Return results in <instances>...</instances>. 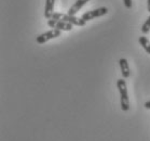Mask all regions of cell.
<instances>
[{
  "label": "cell",
  "instance_id": "cell-13",
  "mask_svg": "<svg viewBox=\"0 0 150 141\" xmlns=\"http://www.w3.org/2000/svg\"><path fill=\"white\" fill-rule=\"evenodd\" d=\"M147 10L150 13V0H147Z\"/></svg>",
  "mask_w": 150,
  "mask_h": 141
},
{
  "label": "cell",
  "instance_id": "cell-6",
  "mask_svg": "<svg viewBox=\"0 0 150 141\" xmlns=\"http://www.w3.org/2000/svg\"><path fill=\"white\" fill-rule=\"evenodd\" d=\"M89 1H90V0H77L75 4L69 8L68 13H67V14H68V15H76L79 11L81 10V8L83 7L86 2H89Z\"/></svg>",
  "mask_w": 150,
  "mask_h": 141
},
{
  "label": "cell",
  "instance_id": "cell-2",
  "mask_svg": "<svg viewBox=\"0 0 150 141\" xmlns=\"http://www.w3.org/2000/svg\"><path fill=\"white\" fill-rule=\"evenodd\" d=\"M61 34H62L61 31H58V29H56V28H53V29L47 31V33H43V34L39 35V36L36 38V42H37L38 44L42 45V44H45V42H49V40H51V39L59 37Z\"/></svg>",
  "mask_w": 150,
  "mask_h": 141
},
{
  "label": "cell",
  "instance_id": "cell-10",
  "mask_svg": "<svg viewBox=\"0 0 150 141\" xmlns=\"http://www.w3.org/2000/svg\"><path fill=\"white\" fill-rule=\"evenodd\" d=\"M140 31H142L143 34H148V33L150 31V15L147 17L146 22L143 24V26H142V28H140Z\"/></svg>",
  "mask_w": 150,
  "mask_h": 141
},
{
  "label": "cell",
  "instance_id": "cell-12",
  "mask_svg": "<svg viewBox=\"0 0 150 141\" xmlns=\"http://www.w3.org/2000/svg\"><path fill=\"white\" fill-rule=\"evenodd\" d=\"M145 107L148 109V110H150V101H147L146 103H145Z\"/></svg>",
  "mask_w": 150,
  "mask_h": 141
},
{
  "label": "cell",
  "instance_id": "cell-9",
  "mask_svg": "<svg viewBox=\"0 0 150 141\" xmlns=\"http://www.w3.org/2000/svg\"><path fill=\"white\" fill-rule=\"evenodd\" d=\"M138 42H139V44L142 45V47L145 49V51H146L148 54H150V42L148 40V38L145 37V36H140V37L138 38Z\"/></svg>",
  "mask_w": 150,
  "mask_h": 141
},
{
  "label": "cell",
  "instance_id": "cell-7",
  "mask_svg": "<svg viewBox=\"0 0 150 141\" xmlns=\"http://www.w3.org/2000/svg\"><path fill=\"white\" fill-rule=\"evenodd\" d=\"M54 4L55 0H45V17L50 20L54 13Z\"/></svg>",
  "mask_w": 150,
  "mask_h": 141
},
{
  "label": "cell",
  "instance_id": "cell-1",
  "mask_svg": "<svg viewBox=\"0 0 150 141\" xmlns=\"http://www.w3.org/2000/svg\"><path fill=\"white\" fill-rule=\"evenodd\" d=\"M117 87L120 92V104L121 110L129 111L130 109V100H129V93H127V86L124 78H120L117 82Z\"/></svg>",
  "mask_w": 150,
  "mask_h": 141
},
{
  "label": "cell",
  "instance_id": "cell-4",
  "mask_svg": "<svg viewBox=\"0 0 150 141\" xmlns=\"http://www.w3.org/2000/svg\"><path fill=\"white\" fill-rule=\"evenodd\" d=\"M61 21L68 22V23H70L72 25H76V26H84L86 24V22L82 17H77L76 15H68V14H64V13H63Z\"/></svg>",
  "mask_w": 150,
  "mask_h": 141
},
{
  "label": "cell",
  "instance_id": "cell-5",
  "mask_svg": "<svg viewBox=\"0 0 150 141\" xmlns=\"http://www.w3.org/2000/svg\"><path fill=\"white\" fill-rule=\"evenodd\" d=\"M119 65H120V69H121L122 77L123 78H129L131 75V71H130L129 63H127V60L125 58H121L119 60Z\"/></svg>",
  "mask_w": 150,
  "mask_h": 141
},
{
  "label": "cell",
  "instance_id": "cell-8",
  "mask_svg": "<svg viewBox=\"0 0 150 141\" xmlns=\"http://www.w3.org/2000/svg\"><path fill=\"white\" fill-rule=\"evenodd\" d=\"M54 28L58 29V31H71L72 28H74V25L68 23V22H65V21H58L55 23L54 25Z\"/></svg>",
  "mask_w": 150,
  "mask_h": 141
},
{
  "label": "cell",
  "instance_id": "cell-11",
  "mask_svg": "<svg viewBox=\"0 0 150 141\" xmlns=\"http://www.w3.org/2000/svg\"><path fill=\"white\" fill-rule=\"evenodd\" d=\"M123 4H124V6H125L127 9H131L133 2H132V0H123Z\"/></svg>",
  "mask_w": 150,
  "mask_h": 141
},
{
  "label": "cell",
  "instance_id": "cell-3",
  "mask_svg": "<svg viewBox=\"0 0 150 141\" xmlns=\"http://www.w3.org/2000/svg\"><path fill=\"white\" fill-rule=\"evenodd\" d=\"M107 13H108V8L100 7V8H98V9H94V10L85 12V13L82 15V19H83L85 22H88V21H90V20L96 19V17L103 16V15H105V14H107Z\"/></svg>",
  "mask_w": 150,
  "mask_h": 141
}]
</instances>
